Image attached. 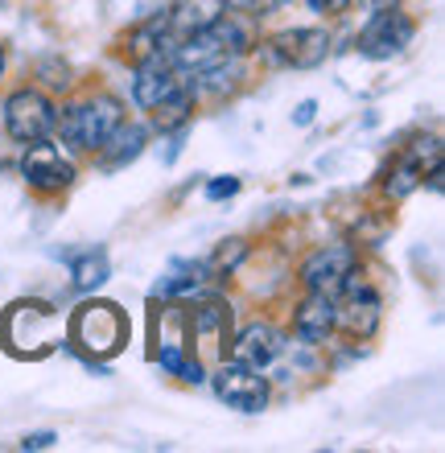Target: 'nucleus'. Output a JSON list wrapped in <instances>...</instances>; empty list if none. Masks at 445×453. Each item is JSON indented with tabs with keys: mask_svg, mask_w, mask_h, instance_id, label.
<instances>
[{
	"mask_svg": "<svg viewBox=\"0 0 445 453\" xmlns=\"http://www.w3.org/2000/svg\"><path fill=\"white\" fill-rule=\"evenodd\" d=\"M243 62H240V54H227V58H219V62H211V66H203V71L194 74L198 83H190V87H198L203 96H211V99H223V96H235L243 87Z\"/></svg>",
	"mask_w": 445,
	"mask_h": 453,
	"instance_id": "17",
	"label": "nucleus"
},
{
	"mask_svg": "<svg viewBox=\"0 0 445 453\" xmlns=\"http://www.w3.org/2000/svg\"><path fill=\"white\" fill-rule=\"evenodd\" d=\"M120 119H124V104L116 96H108V91H99V96L83 99V104H71V108L62 111V119H54V124L62 128V141L71 144V149L99 153Z\"/></svg>",
	"mask_w": 445,
	"mask_h": 453,
	"instance_id": "2",
	"label": "nucleus"
},
{
	"mask_svg": "<svg viewBox=\"0 0 445 453\" xmlns=\"http://www.w3.org/2000/svg\"><path fill=\"white\" fill-rule=\"evenodd\" d=\"M313 116H318V104H313V99H301L297 111H293V124H297V128H305V124H313Z\"/></svg>",
	"mask_w": 445,
	"mask_h": 453,
	"instance_id": "25",
	"label": "nucleus"
},
{
	"mask_svg": "<svg viewBox=\"0 0 445 453\" xmlns=\"http://www.w3.org/2000/svg\"><path fill=\"white\" fill-rule=\"evenodd\" d=\"M0 74H4V46H0Z\"/></svg>",
	"mask_w": 445,
	"mask_h": 453,
	"instance_id": "31",
	"label": "nucleus"
},
{
	"mask_svg": "<svg viewBox=\"0 0 445 453\" xmlns=\"http://www.w3.org/2000/svg\"><path fill=\"white\" fill-rule=\"evenodd\" d=\"M178 66L169 62V54H149V58L136 62V79H133V99H136V108H145L153 111L161 99L178 87Z\"/></svg>",
	"mask_w": 445,
	"mask_h": 453,
	"instance_id": "13",
	"label": "nucleus"
},
{
	"mask_svg": "<svg viewBox=\"0 0 445 453\" xmlns=\"http://www.w3.org/2000/svg\"><path fill=\"white\" fill-rule=\"evenodd\" d=\"M280 4H289V0H260V9H280Z\"/></svg>",
	"mask_w": 445,
	"mask_h": 453,
	"instance_id": "30",
	"label": "nucleus"
},
{
	"mask_svg": "<svg viewBox=\"0 0 445 453\" xmlns=\"http://www.w3.org/2000/svg\"><path fill=\"white\" fill-rule=\"evenodd\" d=\"M206 273H211V264H173V273L165 276V280H157L153 285V297H173V293H190V288H198L206 280Z\"/></svg>",
	"mask_w": 445,
	"mask_h": 453,
	"instance_id": "22",
	"label": "nucleus"
},
{
	"mask_svg": "<svg viewBox=\"0 0 445 453\" xmlns=\"http://www.w3.org/2000/svg\"><path fill=\"white\" fill-rule=\"evenodd\" d=\"M227 54H240V58L248 54V34H243L240 21H231L227 12H223L211 29L181 37V42H173V46H169V62H173L181 74H198L203 66H211V62H219V58H227Z\"/></svg>",
	"mask_w": 445,
	"mask_h": 453,
	"instance_id": "1",
	"label": "nucleus"
},
{
	"mask_svg": "<svg viewBox=\"0 0 445 453\" xmlns=\"http://www.w3.org/2000/svg\"><path fill=\"white\" fill-rule=\"evenodd\" d=\"M223 4H231V9H260V0H223Z\"/></svg>",
	"mask_w": 445,
	"mask_h": 453,
	"instance_id": "28",
	"label": "nucleus"
},
{
	"mask_svg": "<svg viewBox=\"0 0 445 453\" xmlns=\"http://www.w3.org/2000/svg\"><path fill=\"white\" fill-rule=\"evenodd\" d=\"M231 194H240V178H215V181H206V198H211V203H223V198H231Z\"/></svg>",
	"mask_w": 445,
	"mask_h": 453,
	"instance_id": "24",
	"label": "nucleus"
},
{
	"mask_svg": "<svg viewBox=\"0 0 445 453\" xmlns=\"http://www.w3.org/2000/svg\"><path fill=\"white\" fill-rule=\"evenodd\" d=\"M359 268V251L350 248V243H326L310 256V260L301 264V288L305 293H330L338 297V288L347 285V276Z\"/></svg>",
	"mask_w": 445,
	"mask_h": 453,
	"instance_id": "7",
	"label": "nucleus"
},
{
	"mask_svg": "<svg viewBox=\"0 0 445 453\" xmlns=\"http://www.w3.org/2000/svg\"><path fill=\"white\" fill-rule=\"evenodd\" d=\"M412 34H417V25H412V17H404L396 4H392V9H375L372 21L363 25V34H359V54L372 62H387L409 50Z\"/></svg>",
	"mask_w": 445,
	"mask_h": 453,
	"instance_id": "5",
	"label": "nucleus"
},
{
	"mask_svg": "<svg viewBox=\"0 0 445 453\" xmlns=\"http://www.w3.org/2000/svg\"><path fill=\"white\" fill-rule=\"evenodd\" d=\"M243 256H248V243H243V239H227V243H219L215 260H211V273H219V276L235 273Z\"/></svg>",
	"mask_w": 445,
	"mask_h": 453,
	"instance_id": "23",
	"label": "nucleus"
},
{
	"mask_svg": "<svg viewBox=\"0 0 445 453\" xmlns=\"http://www.w3.org/2000/svg\"><path fill=\"white\" fill-rule=\"evenodd\" d=\"M227 326H231V310L223 301H203L190 318V334L194 338H223L227 342Z\"/></svg>",
	"mask_w": 445,
	"mask_h": 453,
	"instance_id": "21",
	"label": "nucleus"
},
{
	"mask_svg": "<svg viewBox=\"0 0 445 453\" xmlns=\"http://www.w3.org/2000/svg\"><path fill=\"white\" fill-rule=\"evenodd\" d=\"M359 4H367V9H392V4H396V0H359Z\"/></svg>",
	"mask_w": 445,
	"mask_h": 453,
	"instance_id": "29",
	"label": "nucleus"
},
{
	"mask_svg": "<svg viewBox=\"0 0 445 453\" xmlns=\"http://www.w3.org/2000/svg\"><path fill=\"white\" fill-rule=\"evenodd\" d=\"M223 12H227V4H223V0H173V4L161 12L169 46H173V42H181V37L211 29V25H215Z\"/></svg>",
	"mask_w": 445,
	"mask_h": 453,
	"instance_id": "15",
	"label": "nucleus"
},
{
	"mask_svg": "<svg viewBox=\"0 0 445 453\" xmlns=\"http://www.w3.org/2000/svg\"><path fill=\"white\" fill-rule=\"evenodd\" d=\"M313 12H326V17H334V12H342L350 4V0H305Z\"/></svg>",
	"mask_w": 445,
	"mask_h": 453,
	"instance_id": "26",
	"label": "nucleus"
},
{
	"mask_svg": "<svg viewBox=\"0 0 445 453\" xmlns=\"http://www.w3.org/2000/svg\"><path fill=\"white\" fill-rule=\"evenodd\" d=\"M330 54V34L326 29H285L268 42V58L293 71H313Z\"/></svg>",
	"mask_w": 445,
	"mask_h": 453,
	"instance_id": "12",
	"label": "nucleus"
},
{
	"mask_svg": "<svg viewBox=\"0 0 445 453\" xmlns=\"http://www.w3.org/2000/svg\"><path fill=\"white\" fill-rule=\"evenodd\" d=\"M338 326V305L330 293H305L293 313V334L305 346H322Z\"/></svg>",
	"mask_w": 445,
	"mask_h": 453,
	"instance_id": "14",
	"label": "nucleus"
},
{
	"mask_svg": "<svg viewBox=\"0 0 445 453\" xmlns=\"http://www.w3.org/2000/svg\"><path fill=\"white\" fill-rule=\"evenodd\" d=\"M190 111H194V87L181 79V83L173 87V91H169V96L153 108L157 132H181L186 124H190Z\"/></svg>",
	"mask_w": 445,
	"mask_h": 453,
	"instance_id": "20",
	"label": "nucleus"
},
{
	"mask_svg": "<svg viewBox=\"0 0 445 453\" xmlns=\"http://www.w3.org/2000/svg\"><path fill=\"white\" fill-rule=\"evenodd\" d=\"M145 141L149 132L141 128V124H116V132H111L108 141H104V149H99V161H104V169H124L128 161H136V157L145 153Z\"/></svg>",
	"mask_w": 445,
	"mask_h": 453,
	"instance_id": "18",
	"label": "nucleus"
},
{
	"mask_svg": "<svg viewBox=\"0 0 445 453\" xmlns=\"http://www.w3.org/2000/svg\"><path fill=\"white\" fill-rule=\"evenodd\" d=\"M425 165L429 169L441 165V141H437V136H421V141H412L409 149L392 161V169H387V178H384V194L392 198V203L409 198V194L425 181Z\"/></svg>",
	"mask_w": 445,
	"mask_h": 453,
	"instance_id": "9",
	"label": "nucleus"
},
{
	"mask_svg": "<svg viewBox=\"0 0 445 453\" xmlns=\"http://www.w3.org/2000/svg\"><path fill=\"white\" fill-rule=\"evenodd\" d=\"M71 264V285L79 293H96L104 280L111 276V260L104 248H87V251H58Z\"/></svg>",
	"mask_w": 445,
	"mask_h": 453,
	"instance_id": "19",
	"label": "nucleus"
},
{
	"mask_svg": "<svg viewBox=\"0 0 445 453\" xmlns=\"http://www.w3.org/2000/svg\"><path fill=\"white\" fill-rule=\"evenodd\" d=\"M54 119H58L54 104H50L42 91H34V87L12 91L9 104H4V128H9V136L17 144H34V141H42V136H50V132H54Z\"/></svg>",
	"mask_w": 445,
	"mask_h": 453,
	"instance_id": "6",
	"label": "nucleus"
},
{
	"mask_svg": "<svg viewBox=\"0 0 445 453\" xmlns=\"http://www.w3.org/2000/svg\"><path fill=\"white\" fill-rule=\"evenodd\" d=\"M215 395L227 408H240V412H260L268 404V380L256 367L240 363V358H223V367L215 371Z\"/></svg>",
	"mask_w": 445,
	"mask_h": 453,
	"instance_id": "8",
	"label": "nucleus"
},
{
	"mask_svg": "<svg viewBox=\"0 0 445 453\" xmlns=\"http://www.w3.org/2000/svg\"><path fill=\"white\" fill-rule=\"evenodd\" d=\"M21 178L29 181L34 190H42V194H58V190H66V186L74 181V165L46 141V136H42V141L25 144Z\"/></svg>",
	"mask_w": 445,
	"mask_h": 453,
	"instance_id": "11",
	"label": "nucleus"
},
{
	"mask_svg": "<svg viewBox=\"0 0 445 453\" xmlns=\"http://www.w3.org/2000/svg\"><path fill=\"white\" fill-rule=\"evenodd\" d=\"M285 346H289V342H285V334H280L277 326L252 322L240 338H235V346H231V358H240V363H248V367L265 371L268 363H277V358L285 355Z\"/></svg>",
	"mask_w": 445,
	"mask_h": 453,
	"instance_id": "16",
	"label": "nucleus"
},
{
	"mask_svg": "<svg viewBox=\"0 0 445 453\" xmlns=\"http://www.w3.org/2000/svg\"><path fill=\"white\" fill-rule=\"evenodd\" d=\"M54 441H58L54 433H29V437L21 441V449H50Z\"/></svg>",
	"mask_w": 445,
	"mask_h": 453,
	"instance_id": "27",
	"label": "nucleus"
},
{
	"mask_svg": "<svg viewBox=\"0 0 445 453\" xmlns=\"http://www.w3.org/2000/svg\"><path fill=\"white\" fill-rule=\"evenodd\" d=\"M54 330H58V313L42 305V301H17L4 313V342L12 355H46L54 350Z\"/></svg>",
	"mask_w": 445,
	"mask_h": 453,
	"instance_id": "4",
	"label": "nucleus"
},
{
	"mask_svg": "<svg viewBox=\"0 0 445 453\" xmlns=\"http://www.w3.org/2000/svg\"><path fill=\"white\" fill-rule=\"evenodd\" d=\"M71 342L83 346L87 355L96 358L120 355L124 342H128V318L111 301H87L71 313Z\"/></svg>",
	"mask_w": 445,
	"mask_h": 453,
	"instance_id": "3",
	"label": "nucleus"
},
{
	"mask_svg": "<svg viewBox=\"0 0 445 453\" xmlns=\"http://www.w3.org/2000/svg\"><path fill=\"white\" fill-rule=\"evenodd\" d=\"M342 293V305H338V326L347 330L350 338H372L384 322V305H380V293H375L367 280H359V273L347 276V285L338 288Z\"/></svg>",
	"mask_w": 445,
	"mask_h": 453,
	"instance_id": "10",
	"label": "nucleus"
}]
</instances>
